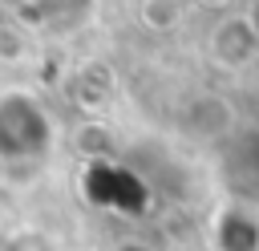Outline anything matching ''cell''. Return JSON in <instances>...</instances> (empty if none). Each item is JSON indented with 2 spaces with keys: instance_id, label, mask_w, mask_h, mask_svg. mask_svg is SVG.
I'll use <instances>...</instances> for the list:
<instances>
[{
  "instance_id": "6da1fadb",
  "label": "cell",
  "mask_w": 259,
  "mask_h": 251,
  "mask_svg": "<svg viewBox=\"0 0 259 251\" xmlns=\"http://www.w3.org/2000/svg\"><path fill=\"white\" fill-rule=\"evenodd\" d=\"M49 142V121L28 97H4L0 105V146L8 154H32Z\"/></svg>"
},
{
  "instance_id": "7a4b0ae2",
  "label": "cell",
  "mask_w": 259,
  "mask_h": 251,
  "mask_svg": "<svg viewBox=\"0 0 259 251\" xmlns=\"http://www.w3.org/2000/svg\"><path fill=\"white\" fill-rule=\"evenodd\" d=\"M255 49H259V32H255V24H251L247 16H227V20L214 28V36H210V57H214L219 65H227V69L251 61Z\"/></svg>"
},
{
  "instance_id": "3957f363",
  "label": "cell",
  "mask_w": 259,
  "mask_h": 251,
  "mask_svg": "<svg viewBox=\"0 0 259 251\" xmlns=\"http://www.w3.org/2000/svg\"><path fill=\"white\" fill-rule=\"evenodd\" d=\"M214 247L219 251H259V215L247 206H231L214 223Z\"/></svg>"
},
{
  "instance_id": "277c9868",
  "label": "cell",
  "mask_w": 259,
  "mask_h": 251,
  "mask_svg": "<svg viewBox=\"0 0 259 251\" xmlns=\"http://www.w3.org/2000/svg\"><path fill=\"white\" fill-rule=\"evenodd\" d=\"M113 251H154V247H150L146 239H121V243H117Z\"/></svg>"
},
{
  "instance_id": "5b68a950",
  "label": "cell",
  "mask_w": 259,
  "mask_h": 251,
  "mask_svg": "<svg viewBox=\"0 0 259 251\" xmlns=\"http://www.w3.org/2000/svg\"><path fill=\"white\" fill-rule=\"evenodd\" d=\"M0 4H8V8H16V4H36V0H0Z\"/></svg>"
},
{
  "instance_id": "8992f818",
  "label": "cell",
  "mask_w": 259,
  "mask_h": 251,
  "mask_svg": "<svg viewBox=\"0 0 259 251\" xmlns=\"http://www.w3.org/2000/svg\"><path fill=\"white\" fill-rule=\"evenodd\" d=\"M210 4H227V0H210Z\"/></svg>"
}]
</instances>
